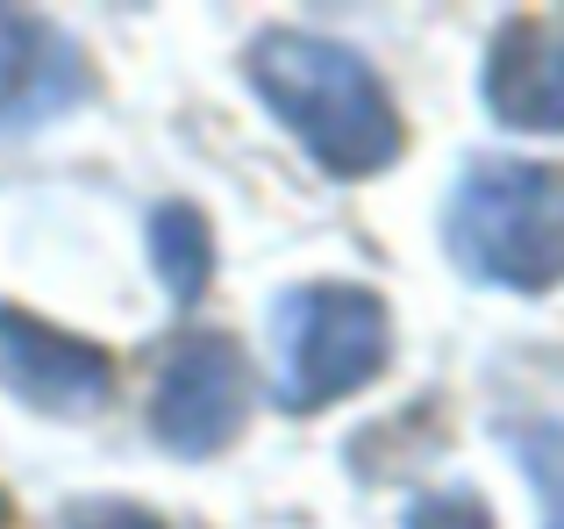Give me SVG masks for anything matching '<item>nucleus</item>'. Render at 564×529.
<instances>
[{"label": "nucleus", "instance_id": "nucleus-1", "mask_svg": "<svg viewBox=\"0 0 564 529\" xmlns=\"http://www.w3.org/2000/svg\"><path fill=\"white\" fill-rule=\"evenodd\" d=\"M243 72L258 86L264 115L307 151V165L329 180H372V172L400 165V108L350 43L315 36V29H264L243 51Z\"/></svg>", "mask_w": 564, "mask_h": 529}, {"label": "nucleus", "instance_id": "nucleus-2", "mask_svg": "<svg viewBox=\"0 0 564 529\" xmlns=\"http://www.w3.org/2000/svg\"><path fill=\"white\" fill-rule=\"evenodd\" d=\"M443 251L471 287H564V172L536 158H479L443 201Z\"/></svg>", "mask_w": 564, "mask_h": 529}, {"label": "nucleus", "instance_id": "nucleus-3", "mask_svg": "<svg viewBox=\"0 0 564 529\" xmlns=\"http://www.w3.org/2000/svg\"><path fill=\"white\" fill-rule=\"evenodd\" d=\"M393 358V315L372 287L307 279L272 301V401L286 415H315L350 401Z\"/></svg>", "mask_w": 564, "mask_h": 529}, {"label": "nucleus", "instance_id": "nucleus-4", "mask_svg": "<svg viewBox=\"0 0 564 529\" xmlns=\"http://www.w3.org/2000/svg\"><path fill=\"white\" fill-rule=\"evenodd\" d=\"M250 415V373L243 350L215 330H193L180 350L165 358L151 393V436L172 458H215L221 444H236Z\"/></svg>", "mask_w": 564, "mask_h": 529}, {"label": "nucleus", "instance_id": "nucleus-5", "mask_svg": "<svg viewBox=\"0 0 564 529\" xmlns=\"http://www.w3.org/2000/svg\"><path fill=\"white\" fill-rule=\"evenodd\" d=\"M0 387L36 415H94L115 393V358L29 307H0Z\"/></svg>", "mask_w": 564, "mask_h": 529}, {"label": "nucleus", "instance_id": "nucleus-6", "mask_svg": "<svg viewBox=\"0 0 564 529\" xmlns=\"http://www.w3.org/2000/svg\"><path fill=\"white\" fill-rule=\"evenodd\" d=\"M479 94H486V115L514 137H564V14L500 22Z\"/></svg>", "mask_w": 564, "mask_h": 529}, {"label": "nucleus", "instance_id": "nucleus-7", "mask_svg": "<svg viewBox=\"0 0 564 529\" xmlns=\"http://www.w3.org/2000/svg\"><path fill=\"white\" fill-rule=\"evenodd\" d=\"M57 65H72L65 36L22 8H0V129H22L57 108Z\"/></svg>", "mask_w": 564, "mask_h": 529}, {"label": "nucleus", "instance_id": "nucleus-8", "mask_svg": "<svg viewBox=\"0 0 564 529\" xmlns=\"http://www.w3.org/2000/svg\"><path fill=\"white\" fill-rule=\"evenodd\" d=\"M151 264H158V287L172 293L180 307H193L215 279V229L193 201H165L151 215Z\"/></svg>", "mask_w": 564, "mask_h": 529}, {"label": "nucleus", "instance_id": "nucleus-9", "mask_svg": "<svg viewBox=\"0 0 564 529\" xmlns=\"http://www.w3.org/2000/svg\"><path fill=\"white\" fill-rule=\"evenodd\" d=\"M500 436H508L514 465H522L529 487H536L543 529H564V422H551V415H514V422H500Z\"/></svg>", "mask_w": 564, "mask_h": 529}, {"label": "nucleus", "instance_id": "nucleus-10", "mask_svg": "<svg viewBox=\"0 0 564 529\" xmlns=\"http://www.w3.org/2000/svg\"><path fill=\"white\" fill-rule=\"evenodd\" d=\"M400 529H500V522L479 501V487H436V494H414Z\"/></svg>", "mask_w": 564, "mask_h": 529}, {"label": "nucleus", "instance_id": "nucleus-11", "mask_svg": "<svg viewBox=\"0 0 564 529\" xmlns=\"http://www.w3.org/2000/svg\"><path fill=\"white\" fill-rule=\"evenodd\" d=\"M72 529H165V522H151L143 508H122V501H108V508H86Z\"/></svg>", "mask_w": 564, "mask_h": 529}]
</instances>
